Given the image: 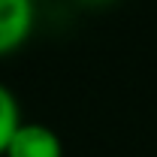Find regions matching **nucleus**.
Wrapping results in <instances>:
<instances>
[{"label": "nucleus", "mask_w": 157, "mask_h": 157, "mask_svg": "<svg viewBox=\"0 0 157 157\" xmlns=\"http://www.w3.org/2000/svg\"><path fill=\"white\" fill-rule=\"evenodd\" d=\"M36 24L33 0H0V58L21 48Z\"/></svg>", "instance_id": "1"}, {"label": "nucleus", "mask_w": 157, "mask_h": 157, "mask_svg": "<svg viewBox=\"0 0 157 157\" xmlns=\"http://www.w3.org/2000/svg\"><path fill=\"white\" fill-rule=\"evenodd\" d=\"M3 157H63V139L48 124L21 121V127L9 139Z\"/></svg>", "instance_id": "2"}, {"label": "nucleus", "mask_w": 157, "mask_h": 157, "mask_svg": "<svg viewBox=\"0 0 157 157\" xmlns=\"http://www.w3.org/2000/svg\"><path fill=\"white\" fill-rule=\"evenodd\" d=\"M82 3H88V6H106V3H112V0H82Z\"/></svg>", "instance_id": "4"}, {"label": "nucleus", "mask_w": 157, "mask_h": 157, "mask_svg": "<svg viewBox=\"0 0 157 157\" xmlns=\"http://www.w3.org/2000/svg\"><path fill=\"white\" fill-rule=\"evenodd\" d=\"M18 127H21V106L15 100V94L0 82V157L6 154V145L15 136Z\"/></svg>", "instance_id": "3"}]
</instances>
